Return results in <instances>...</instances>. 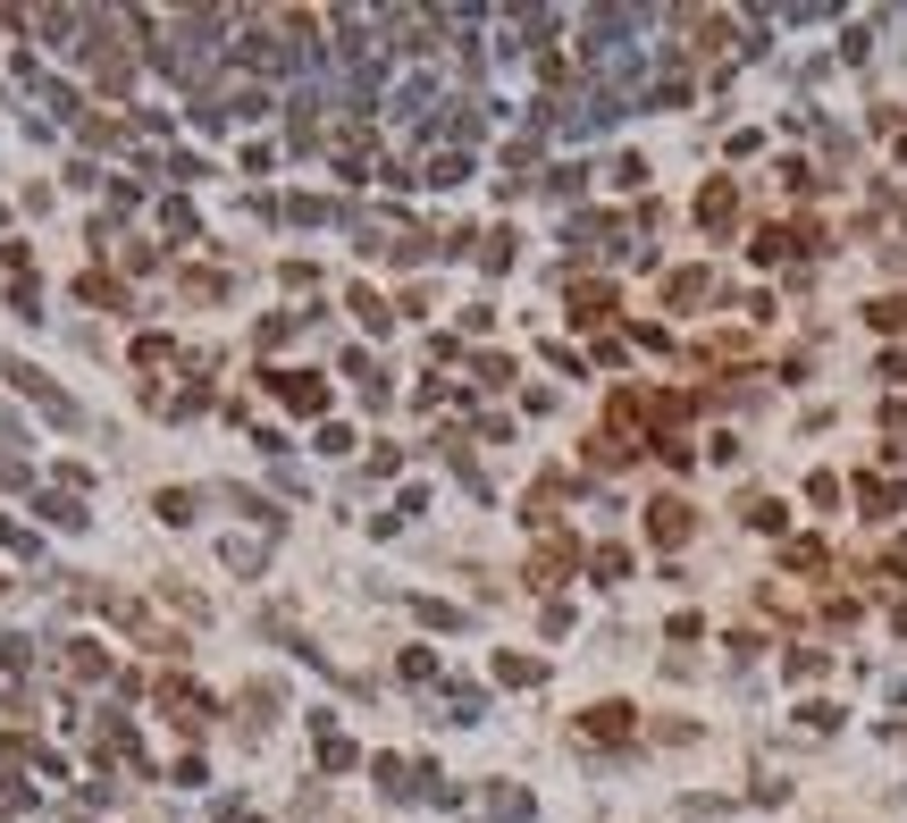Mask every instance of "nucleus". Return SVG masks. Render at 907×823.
<instances>
[{
    "instance_id": "obj_1",
    "label": "nucleus",
    "mask_w": 907,
    "mask_h": 823,
    "mask_svg": "<svg viewBox=\"0 0 907 823\" xmlns=\"http://www.w3.org/2000/svg\"><path fill=\"white\" fill-rule=\"evenodd\" d=\"M0 379L17 387V395H34V404L51 412V420H76V404H67V395H60V387H51V379H42L34 362H17V353H0Z\"/></svg>"
},
{
    "instance_id": "obj_2",
    "label": "nucleus",
    "mask_w": 907,
    "mask_h": 823,
    "mask_svg": "<svg viewBox=\"0 0 907 823\" xmlns=\"http://www.w3.org/2000/svg\"><path fill=\"white\" fill-rule=\"evenodd\" d=\"M160 706H168V723H177V731H202V723H211V697L193 689V681H160Z\"/></svg>"
},
{
    "instance_id": "obj_3",
    "label": "nucleus",
    "mask_w": 907,
    "mask_h": 823,
    "mask_svg": "<svg viewBox=\"0 0 907 823\" xmlns=\"http://www.w3.org/2000/svg\"><path fill=\"white\" fill-rule=\"evenodd\" d=\"M60 672H67V681H110V647H93V638H67V647H60Z\"/></svg>"
},
{
    "instance_id": "obj_4",
    "label": "nucleus",
    "mask_w": 907,
    "mask_h": 823,
    "mask_svg": "<svg viewBox=\"0 0 907 823\" xmlns=\"http://www.w3.org/2000/svg\"><path fill=\"white\" fill-rule=\"evenodd\" d=\"M647 539H656V546H681L689 539V505H681V496H656V505H647Z\"/></svg>"
},
{
    "instance_id": "obj_5",
    "label": "nucleus",
    "mask_w": 907,
    "mask_h": 823,
    "mask_svg": "<svg viewBox=\"0 0 907 823\" xmlns=\"http://www.w3.org/2000/svg\"><path fill=\"white\" fill-rule=\"evenodd\" d=\"M731 219H740V186H722V177H715V186L697 193V227H715V236H722Z\"/></svg>"
},
{
    "instance_id": "obj_6",
    "label": "nucleus",
    "mask_w": 907,
    "mask_h": 823,
    "mask_svg": "<svg viewBox=\"0 0 907 823\" xmlns=\"http://www.w3.org/2000/svg\"><path fill=\"white\" fill-rule=\"evenodd\" d=\"M706 294H715V278H706V269H672V278H664V303H672V312L706 303Z\"/></svg>"
},
{
    "instance_id": "obj_7",
    "label": "nucleus",
    "mask_w": 907,
    "mask_h": 823,
    "mask_svg": "<svg viewBox=\"0 0 907 823\" xmlns=\"http://www.w3.org/2000/svg\"><path fill=\"white\" fill-rule=\"evenodd\" d=\"M76 303H101V312H126V286L110 278V269H85V278H76Z\"/></svg>"
},
{
    "instance_id": "obj_8",
    "label": "nucleus",
    "mask_w": 907,
    "mask_h": 823,
    "mask_svg": "<svg viewBox=\"0 0 907 823\" xmlns=\"http://www.w3.org/2000/svg\"><path fill=\"white\" fill-rule=\"evenodd\" d=\"M278 395H286L294 412H319V404H328V387H319L312 370H278Z\"/></svg>"
},
{
    "instance_id": "obj_9",
    "label": "nucleus",
    "mask_w": 907,
    "mask_h": 823,
    "mask_svg": "<svg viewBox=\"0 0 907 823\" xmlns=\"http://www.w3.org/2000/svg\"><path fill=\"white\" fill-rule=\"evenodd\" d=\"M479 807H488V823H530V798L513 790V782H496V790L479 798Z\"/></svg>"
},
{
    "instance_id": "obj_10",
    "label": "nucleus",
    "mask_w": 907,
    "mask_h": 823,
    "mask_svg": "<svg viewBox=\"0 0 907 823\" xmlns=\"http://www.w3.org/2000/svg\"><path fill=\"white\" fill-rule=\"evenodd\" d=\"M605 312H614V286H571V319L580 328H596Z\"/></svg>"
},
{
    "instance_id": "obj_11",
    "label": "nucleus",
    "mask_w": 907,
    "mask_h": 823,
    "mask_svg": "<svg viewBox=\"0 0 907 823\" xmlns=\"http://www.w3.org/2000/svg\"><path fill=\"white\" fill-rule=\"evenodd\" d=\"M589 739H630V706H589Z\"/></svg>"
},
{
    "instance_id": "obj_12",
    "label": "nucleus",
    "mask_w": 907,
    "mask_h": 823,
    "mask_svg": "<svg viewBox=\"0 0 907 823\" xmlns=\"http://www.w3.org/2000/svg\"><path fill=\"white\" fill-rule=\"evenodd\" d=\"M564 571H571V546H564V539H555V546H538V564H530V580H538V588H555Z\"/></svg>"
},
{
    "instance_id": "obj_13",
    "label": "nucleus",
    "mask_w": 907,
    "mask_h": 823,
    "mask_svg": "<svg viewBox=\"0 0 907 823\" xmlns=\"http://www.w3.org/2000/svg\"><path fill=\"white\" fill-rule=\"evenodd\" d=\"M496 681H513V689H538V681H546V664H538V656H496Z\"/></svg>"
},
{
    "instance_id": "obj_14",
    "label": "nucleus",
    "mask_w": 907,
    "mask_h": 823,
    "mask_svg": "<svg viewBox=\"0 0 907 823\" xmlns=\"http://www.w3.org/2000/svg\"><path fill=\"white\" fill-rule=\"evenodd\" d=\"M857 496H866L874 512H899V505H907V488H899V479H857Z\"/></svg>"
},
{
    "instance_id": "obj_15",
    "label": "nucleus",
    "mask_w": 907,
    "mask_h": 823,
    "mask_svg": "<svg viewBox=\"0 0 907 823\" xmlns=\"http://www.w3.org/2000/svg\"><path fill=\"white\" fill-rule=\"evenodd\" d=\"M470 177V152H454V143H445L438 160H429V186H463Z\"/></svg>"
},
{
    "instance_id": "obj_16",
    "label": "nucleus",
    "mask_w": 907,
    "mask_h": 823,
    "mask_svg": "<svg viewBox=\"0 0 907 823\" xmlns=\"http://www.w3.org/2000/svg\"><path fill=\"white\" fill-rule=\"evenodd\" d=\"M269 714H278V689H269V681H261V689H244V723L261 731V723H269Z\"/></svg>"
},
{
    "instance_id": "obj_17",
    "label": "nucleus",
    "mask_w": 907,
    "mask_h": 823,
    "mask_svg": "<svg viewBox=\"0 0 907 823\" xmlns=\"http://www.w3.org/2000/svg\"><path fill=\"white\" fill-rule=\"evenodd\" d=\"M319 764H328V773H344V764H353V739H344V731H319Z\"/></svg>"
},
{
    "instance_id": "obj_18",
    "label": "nucleus",
    "mask_w": 907,
    "mask_h": 823,
    "mask_svg": "<svg viewBox=\"0 0 907 823\" xmlns=\"http://www.w3.org/2000/svg\"><path fill=\"white\" fill-rule=\"evenodd\" d=\"M186 294H193V303H219L227 278H219V269H186Z\"/></svg>"
},
{
    "instance_id": "obj_19",
    "label": "nucleus",
    "mask_w": 907,
    "mask_h": 823,
    "mask_svg": "<svg viewBox=\"0 0 907 823\" xmlns=\"http://www.w3.org/2000/svg\"><path fill=\"white\" fill-rule=\"evenodd\" d=\"M42 512H51V521H60V530H85V505H76V496H67V488H60V496H42Z\"/></svg>"
},
{
    "instance_id": "obj_20",
    "label": "nucleus",
    "mask_w": 907,
    "mask_h": 823,
    "mask_svg": "<svg viewBox=\"0 0 907 823\" xmlns=\"http://www.w3.org/2000/svg\"><path fill=\"white\" fill-rule=\"evenodd\" d=\"M589 564H596V580H605V588H614V580H622V571H630V555H622V546H596Z\"/></svg>"
},
{
    "instance_id": "obj_21",
    "label": "nucleus",
    "mask_w": 907,
    "mask_h": 823,
    "mask_svg": "<svg viewBox=\"0 0 907 823\" xmlns=\"http://www.w3.org/2000/svg\"><path fill=\"white\" fill-rule=\"evenodd\" d=\"M26 807H34V790H26V782H0V823H17Z\"/></svg>"
},
{
    "instance_id": "obj_22",
    "label": "nucleus",
    "mask_w": 907,
    "mask_h": 823,
    "mask_svg": "<svg viewBox=\"0 0 907 823\" xmlns=\"http://www.w3.org/2000/svg\"><path fill=\"white\" fill-rule=\"evenodd\" d=\"M479 269H513V236H504V227L488 236V244H479Z\"/></svg>"
},
{
    "instance_id": "obj_23",
    "label": "nucleus",
    "mask_w": 907,
    "mask_h": 823,
    "mask_svg": "<svg viewBox=\"0 0 907 823\" xmlns=\"http://www.w3.org/2000/svg\"><path fill=\"white\" fill-rule=\"evenodd\" d=\"M135 362H143V370H168V362H177V345H168V337H143V345H135Z\"/></svg>"
},
{
    "instance_id": "obj_24",
    "label": "nucleus",
    "mask_w": 907,
    "mask_h": 823,
    "mask_svg": "<svg viewBox=\"0 0 907 823\" xmlns=\"http://www.w3.org/2000/svg\"><path fill=\"white\" fill-rule=\"evenodd\" d=\"M866 319H874V328H891V337H907V303H899V294H891V303H874Z\"/></svg>"
},
{
    "instance_id": "obj_25",
    "label": "nucleus",
    "mask_w": 907,
    "mask_h": 823,
    "mask_svg": "<svg viewBox=\"0 0 907 823\" xmlns=\"http://www.w3.org/2000/svg\"><path fill=\"white\" fill-rule=\"evenodd\" d=\"M160 521H193V488H168L160 496Z\"/></svg>"
},
{
    "instance_id": "obj_26",
    "label": "nucleus",
    "mask_w": 907,
    "mask_h": 823,
    "mask_svg": "<svg viewBox=\"0 0 907 823\" xmlns=\"http://www.w3.org/2000/svg\"><path fill=\"white\" fill-rule=\"evenodd\" d=\"M445 714L454 723H479V689H445Z\"/></svg>"
},
{
    "instance_id": "obj_27",
    "label": "nucleus",
    "mask_w": 907,
    "mask_h": 823,
    "mask_svg": "<svg viewBox=\"0 0 907 823\" xmlns=\"http://www.w3.org/2000/svg\"><path fill=\"white\" fill-rule=\"evenodd\" d=\"M227 571H261V546H252V539H227Z\"/></svg>"
},
{
    "instance_id": "obj_28",
    "label": "nucleus",
    "mask_w": 907,
    "mask_h": 823,
    "mask_svg": "<svg viewBox=\"0 0 907 823\" xmlns=\"http://www.w3.org/2000/svg\"><path fill=\"white\" fill-rule=\"evenodd\" d=\"M0 34H9V17H0Z\"/></svg>"
}]
</instances>
